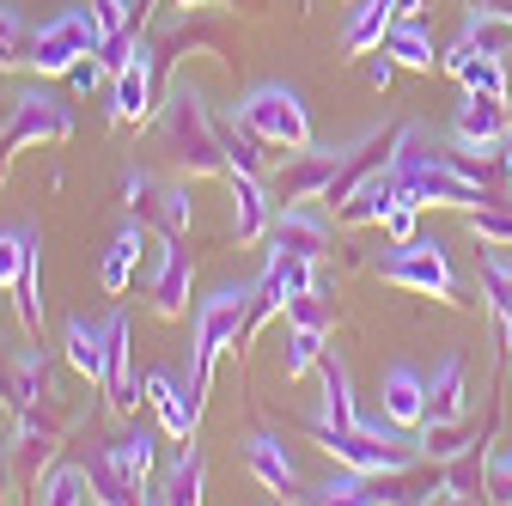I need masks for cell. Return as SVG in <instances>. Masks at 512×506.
Listing matches in <instances>:
<instances>
[{"instance_id": "35", "label": "cell", "mask_w": 512, "mask_h": 506, "mask_svg": "<svg viewBox=\"0 0 512 506\" xmlns=\"http://www.w3.org/2000/svg\"><path fill=\"white\" fill-rule=\"evenodd\" d=\"M135 7H141V0H135Z\"/></svg>"}, {"instance_id": "5", "label": "cell", "mask_w": 512, "mask_h": 506, "mask_svg": "<svg viewBox=\"0 0 512 506\" xmlns=\"http://www.w3.org/2000/svg\"><path fill=\"white\" fill-rule=\"evenodd\" d=\"M68 129H74L68 104H61V98H49V92H25V98H13L7 147H19V141H43V135H68Z\"/></svg>"}, {"instance_id": "23", "label": "cell", "mask_w": 512, "mask_h": 506, "mask_svg": "<svg viewBox=\"0 0 512 506\" xmlns=\"http://www.w3.org/2000/svg\"><path fill=\"white\" fill-rule=\"evenodd\" d=\"M165 500H177V506L202 500V458H196V452H183V458H177V470H171V488H165Z\"/></svg>"}, {"instance_id": "3", "label": "cell", "mask_w": 512, "mask_h": 506, "mask_svg": "<svg viewBox=\"0 0 512 506\" xmlns=\"http://www.w3.org/2000/svg\"><path fill=\"white\" fill-rule=\"evenodd\" d=\"M165 141H171V159L189 165V171H214V165H226V153H220V129L202 116V98H196V92H177V98H171Z\"/></svg>"}, {"instance_id": "15", "label": "cell", "mask_w": 512, "mask_h": 506, "mask_svg": "<svg viewBox=\"0 0 512 506\" xmlns=\"http://www.w3.org/2000/svg\"><path fill=\"white\" fill-rule=\"evenodd\" d=\"M147 397H153V409H159L165 433L189 439V427H196V409H189V391H177V385H171L165 372H153V378H147Z\"/></svg>"}, {"instance_id": "10", "label": "cell", "mask_w": 512, "mask_h": 506, "mask_svg": "<svg viewBox=\"0 0 512 506\" xmlns=\"http://www.w3.org/2000/svg\"><path fill=\"white\" fill-rule=\"evenodd\" d=\"M244 464L256 470V482H263V488H275V494H287V488L299 482V470H293L287 446H281V439H269V433H256L250 446H244Z\"/></svg>"}, {"instance_id": "7", "label": "cell", "mask_w": 512, "mask_h": 506, "mask_svg": "<svg viewBox=\"0 0 512 506\" xmlns=\"http://www.w3.org/2000/svg\"><path fill=\"white\" fill-rule=\"evenodd\" d=\"M110 110H116L122 122H141V116L153 110V55H147V43L116 68V104H110Z\"/></svg>"}, {"instance_id": "33", "label": "cell", "mask_w": 512, "mask_h": 506, "mask_svg": "<svg viewBox=\"0 0 512 506\" xmlns=\"http://www.w3.org/2000/svg\"><path fill=\"white\" fill-rule=\"evenodd\" d=\"M506 171H512V135H506Z\"/></svg>"}, {"instance_id": "26", "label": "cell", "mask_w": 512, "mask_h": 506, "mask_svg": "<svg viewBox=\"0 0 512 506\" xmlns=\"http://www.w3.org/2000/svg\"><path fill=\"white\" fill-rule=\"evenodd\" d=\"M287 318H293V330H324V324H330V311H324V293H317V287L293 293V299H287Z\"/></svg>"}, {"instance_id": "21", "label": "cell", "mask_w": 512, "mask_h": 506, "mask_svg": "<svg viewBox=\"0 0 512 506\" xmlns=\"http://www.w3.org/2000/svg\"><path fill=\"white\" fill-rule=\"evenodd\" d=\"M37 257V238H31V226H13V232H0V287H19V275H25V263Z\"/></svg>"}, {"instance_id": "1", "label": "cell", "mask_w": 512, "mask_h": 506, "mask_svg": "<svg viewBox=\"0 0 512 506\" xmlns=\"http://www.w3.org/2000/svg\"><path fill=\"white\" fill-rule=\"evenodd\" d=\"M238 122L263 141V147H293L305 153L311 147V122H305V104L293 86H256L244 104H238Z\"/></svg>"}, {"instance_id": "9", "label": "cell", "mask_w": 512, "mask_h": 506, "mask_svg": "<svg viewBox=\"0 0 512 506\" xmlns=\"http://www.w3.org/2000/svg\"><path fill=\"white\" fill-rule=\"evenodd\" d=\"M336 165H342V153H317V147H305V159H299L293 171H281V177H275V196H281L287 208H293V202H305L311 189H330Z\"/></svg>"}, {"instance_id": "6", "label": "cell", "mask_w": 512, "mask_h": 506, "mask_svg": "<svg viewBox=\"0 0 512 506\" xmlns=\"http://www.w3.org/2000/svg\"><path fill=\"white\" fill-rule=\"evenodd\" d=\"M464 409H470V397H464V360L445 354L439 372L427 378V427H452V421H464Z\"/></svg>"}, {"instance_id": "14", "label": "cell", "mask_w": 512, "mask_h": 506, "mask_svg": "<svg viewBox=\"0 0 512 506\" xmlns=\"http://www.w3.org/2000/svg\"><path fill=\"white\" fill-rule=\"evenodd\" d=\"M110 470H116L128 488H141V482H147V470H153V433H147V427L122 433L116 446H110Z\"/></svg>"}, {"instance_id": "20", "label": "cell", "mask_w": 512, "mask_h": 506, "mask_svg": "<svg viewBox=\"0 0 512 506\" xmlns=\"http://www.w3.org/2000/svg\"><path fill=\"white\" fill-rule=\"evenodd\" d=\"M232 196H238V238H263L269 232V202H263V189H256V177L232 171Z\"/></svg>"}, {"instance_id": "17", "label": "cell", "mask_w": 512, "mask_h": 506, "mask_svg": "<svg viewBox=\"0 0 512 506\" xmlns=\"http://www.w3.org/2000/svg\"><path fill=\"white\" fill-rule=\"evenodd\" d=\"M220 129V153H226V165L238 171V177H256L263 171V141H256L244 122H214Z\"/></svg>"}, {"instance_id": "28", "label": "cell", "mask_w": 512, "mask_h": 506, "mask_svg": "<svg viewBox=\"0 0 512 506\" xmlns=\"http://www.w3.org/2000/svg\"><path fill=\"white\" fill-rule=\"evenodd\" d=\"M415 196H397L391 202V214H384V232H391V244H403V238H415Z\"/></svg>"}, {"instance_id": "11", "label": "cell", "mask_w": 512, "mask_h": 506, "mask_svg": "<svg viewBox=\"0 0 512 506\" xmlns=\"http://www.w3.org/2000/svg\"><path fill=\"white\" fill-rule=\"evenodd\" d=\"M189 299V250L183 244H165L159 250V275H153V305L165 311V318H177Z\"/></svg>"}, {"instance_id": "24", "label": "cell", "mask_w": 512, "mask_h": 506, "mask_svg": "<svg viewBox=\"0 0 512 506\" xmlns=\"http://www.w3.org/2000/svg\"><path fill=\"white\" fill-rule=\"evenodd\" d=\"M470 232H476L482 244H494V250H512V214H500V208H488V202L470 214Z\"/></svg>"}, {"instance_id": "4", "label": "cell", "mask_w": 512, "mask_h": 506, "mask_svg": "<svg viewBox=\"0 0 512 506\" xmlns=\"http://www.w3.org/2000/svg\"><path fill=\"white\" fill-rule=\"evenodd\" d=\"M378 269H384V281L415 287V293H433V299H452V293H458L452 263H445V250H439L433 238H403L397 257H384Z\"/></svg>"}, {"instance_id": "29", "label": "cell", "mask_w": 512, "mask_h": 506, "mask_svg": "<svg viewBox=\"0 0 512 506\" xmlns=\"http://www.w3.org/2000/svg\"><path fill=\"white\" fill-rule=\"evenodd\" d=\"M159 226L165 232H183L189 226V196H183V189H165V196H159Z\"/></svg>"}, {"instance_id": "34", "label": "cell", "mask_w": 512, "mask_h": 506, "mask_svg": "<svg viewBox=\"0 0 512 506\" xmlns=\"http://www.w3.org/2000/svg\"><path fill=\"white\" fill-rule=\"evenodd\" d=\"M177 7H196V0H177Z\"/></svg>"}, {"instance_id": "25", "label": "cell", "mask_w": 512, "mask_h": 506, "mask_svg": "<svg viewBox=\"0 0 512 506\" xmlns=\"http://www.w3.org/2000/svg\"><path fill=\"white\" fill-rule=\"evenodd\" d=\"M317 360H324V330H293V342H287V378L311 372Z\"/></svg>"}, {"instance_id": "12", "label": "cell", "mask_w": 512, "mask_h": 506, "mask_svg": "<svg viewBox=\"0 0 512 506\" xmlns=\"http://www.w3.org/2000/svg\"><path fill=\"white\" fill-rule=\"evenodd\" d=\"M324 238H330L324 220L305 214V208L293 202V208L275 220V244H269V250H287V257H317V250H324Z\"/></svg>"}, {"instance_id": "18", "label": "cell", "mask_w": 512, "mask_h": 506, "mask_svg": "<svg viewBox=\"0 0 512 506\" xmlns=\"http://www.w3.org/2000/svg\"><path fill=\"white\" fill-rule=\"evenodd\" d=\"M384 49H391L397 61H409V68H433V37L421 31V19H391Z\"/></svg>"}, {"instance_id": "2", "label": "cell", "mask_w": 512, "mask_h": 506, "mask_svg": "<svg viewBox=\"0 0 512 506\" xmlns=\"http://www.w3.org/2000/svg\"><path fill=\"white\" fill-rule=\"evenodd\" d=\"M104 43V25L92 19V13H80V7H68V13H55L31 43H25V61L37 74H68L80 55H92Z\"/></svg>"}, {"instance_id": "19", "label": "cell", "mask_w": 512, "mask_h": 506, "mask_svg": "<svg viewBox=\"0 0 512 506\" xmlns=\"http://www.w3.org/2000/svg\"><path fill=\"white\" fill-rule=\"evenodd\" d=\"M391 19H397L391 0H360V13L348 19V49H378L384 31H391Z\"/></svg>"}, {"instance_id": "22", "label": "cell", "mask_w": 512, "mask_h": 506, "mask_svg": "<svg viewBox=\"0 0 512 506\" xmlns=\"http://www.w3.org/2000/svg\"><path fill=\"white\" fill-rule=\"evenodd\" d=\"M98 488H92V470H80V464H68V470H55L49 482H43V500H55V506H74V500H92Z\"/></svg>"}, {"instance_id": "8", "label": "cell", "mask_w": 512, "mask_h": 506, "mask_svg": "<svg viewBox=\"0 0 512 506\" xmlns=\"http://www.w3.org/2000/svg\"><path fill=\"white\" fill-rule=\"evenodd\" d=\"M378 397H384V415H391L397 427H421V421H427V378H415L409 366H391V372H384Z\"/></svg>"}, {"instance_id": "30", "label": "cell", "mask_w": 512, "mask_h": 506, "mask_svg": "<svg viewBox=\"0 0 512 506\" xmlns=\"http://www.w3.org/2000/svg\"><path fill=\"white\" fill-rule=\"evenodd\" d=\"M128 7H135V0H92V19L104 25V37H116L128 25Z\"/></svg>"}, {"instance_id": "31", "label": "cell", "mask_w": 512, "mask_h": 506, "mask_svg": "<svg viewBox=\"0 0 512 506\" xmlns=\"http://www.w3.org/2000/svg\"><path fill=\"white\" fill-rule=\"evenodd\" d=\"M488 494H494V500H512V452L488 458Z\"/></svg>"}, {"instance_id": "27", "label": "cell", "mask_w": 512, "mask_h": 506, "mask_svg": "<svg viewBox=\"0 0 512 506\" xmlns=\"http://www.w3.org/2000/svg\"><path fill=\"white\" fill-rule=\"evenodd\" d=\"M19 55H25V25H19L13 7H0V68H7V61H19Z\"/></svg>"}, {"instance_id": "13", "label": "cell", "mask_w": 512, "mask_h": 506, "mask_svg": "<svg viewBox=\"0 0 512 506\" xmlns=\"http://www.w3.org/2000/svg\"><path fill=\"white\" fill-rule=\"evenodd\" d=\"M104 354H110V324H86V318H74V324H68V360H74V372L104 378Z\"/></svg>"}, {"instance_id": "32", "label": "cell", "mask_w": 512, "mask_h": 506, "mask_svg": "<svg viewBox=\"0 0 512 506\" xmlns=\"http://www.w3.org/2000/svg\"><path fill=\"white\" fill-rule=\"evenodd\" d=\"M391 74H397V61H391V49L378 43V55L366 61V80H372V86H391Z\"/></svg>"}, {"instance_id": "16", "label": "cell", "mask_w": 512, "mask_h": 506, "mask_svg": "<svg viewBox=\"0 0 512 506\" xmlns=\"http://www.w3.org/2000/svg\"><path fill=\"white\" fill-rule=\"evenodd\" d=\"M135 257H141V226L128 220V226L116 232V244L104 250V263H98V281H104V293H122V287H128V269H135Z\"/></svg>"}]
</instances>
